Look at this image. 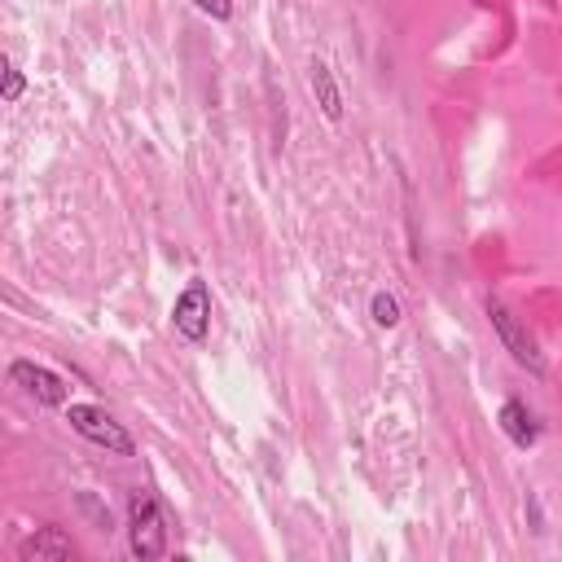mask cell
<instances>
[{"label": "cell", "mask_w": 562, "mask_h": 562, "mask_svg": "<svg viewBox=\"0 0 562 562\" xmlns=\"http://www.w3.org/2000/svg\"><path fill=\"white\" fill-rule=\"evenodd\" d=\"M483 312H487V321H492V329H496L501 347L509 351V360H514L518 369H527L531 378H544V351H540V342L531 338V329H527V325L505 307V299L487 294V299H483Z\"/></svg>", "instance_id": "cell-2"}, {"label": "cell", "mask_w": 562, "mask_h": 562, "mask_svg": "<svg viewBox=\"0 0 562 562\" xmlns=\"http://www.w3.org/2000/svg\"><path fill=\"white\" fill-rule=\"evenodd\" d=\"M369 316H373V325L395 329V325H400V299H395V294H386V290H378V294L369 299Z\"/></svg>", "instance_id": "cell-9"}, {"label": "cell", "mask_w": 562, "mask_h": 562, "mask_svg": "<svg viewBox=\"0 0 562 562\" xmlns=\"http://www.w3.org/2000/svg\"><path fill=\"white\" fill-rule=\"evenodd\" d=\"M127 549L140 562H154V558L167 553V522H162V509H158L154 492L136 487L127 496Z\"/></svg>", "instance_id": "cell-3"}, {"label": "cell", "mask_w": 562, "mask_h": 562, "mask_svg": "<svg viewBox=\"0 0 562 562\" xmlns=\"http://www.w3.org/2000/svg\"><path fill=\"white\" fill-rule=\"evenodd\" d=\"M496 422H501V430H505V439L514 448H536L540 426H536V417H531V408L522 400H505L501 413H496Z\"/></svg>", "instance_id": "cell-7"}, {"label": "cell", "mask_w": 562, "mask_h": 562, "mask_svg": "<svg viewBox=\"0 0 562 562\" xmlns=\"http://www.w3.org/2000/svg\"><path fill=\"white\" fill-rule=\"evenodd\" d=\"M9 382L22 386V391H26L35 404H44V408H66V395H70L66 378L53 373V369H44V364H35V360H13V364H9Z\"/></svg>", "instance_id": "cell-5"}, {"label": "cell", "mask_w": 562, "mask_h": 562, "mask_svg": "<svg viewBox=\"0 0 562 562\" xmlns=\"http://www.w3.org/2000/svg\"><path fill=\"white\" fill-rule=\"evenodd\" d=\"M171 325H176V334H180L184 342H193V347L206 342V334H211V290H206V281L193 277V281L176 294V303H171Z\"/></svg>", "instance_id": "cell-4"}, {"label": "cell", "mask_w": 562, "mask_h": 562, "mask_svg": "<svg viewBox=\"0 0 562 562\" xmlns=\"http://www.w3.org/2000/svg\"><path fill=\"white\" fill-rule=\"evenodd\" d=\"M79 549H75V540L61 531V527H40L35 536H26L22 544H18V558L22 562H66V558H75Z\"/></svg>", "instance_id": "cell-6"}, {"label": "cell", "mask_w": 562, "mask_h": 562, "mask_svg": "<svg viewBox=\"0 0 562 562\" xmlns=\"http://www.w3.org/2000/svg\"><path fill=\"white\" fill-rule=\"evenodd\" d=\"M0 70H4V83H0V97H4L9 105H13V101H18L22 92H26V75H22V70H18V66H13L9 57L0 61Z\"/></svg>", "instance_id": "cell-10"}, {"label": "cell", "mask_w": 562, "mask_h": 562, "mask_svg": "<svg viewBox=\"0 0 562 562\" xmlns=\"http://www.w3.org/2000/svg\"><path fill=\"white\" fill-rule=\"evenodd\" d=\"M307 83H312V97H316L321 114H325L329 123H338V119H342V88H338L334 70H329L325 61H312V66H307Z\"/></svg>", "instance_id": "cell-8"}, {"label": "cell", "mask_w": 562, "mask_h": 562, "mask_svg": "<svg viewBox=\"0 0 562 562\" xmlns=\"http://www.w3.org/2000/svg\"><path fill=\"white\" fill-rule=\"evenodd\" d=\"M61 417L70 422V430L97 448H105L110 457H136V439L123 422H114V413H105L101 404H66Z\"/></svg>", "instance_id": "cell-1"}, {"label": "cell", "mask_w": 562, "mask_h": 562, "mask_svg": "<svg viewBox=\"0 0 562 562\" xmlns=\"http://www.w3.org/2000/svg\"><path fill=\"white\" fill-rule=\"evenodd\" d=\"M198 13H206L211 22H228L233 18V0H189Z\"/></svg>", "instance_id": "cell-11"}]
</instances>
